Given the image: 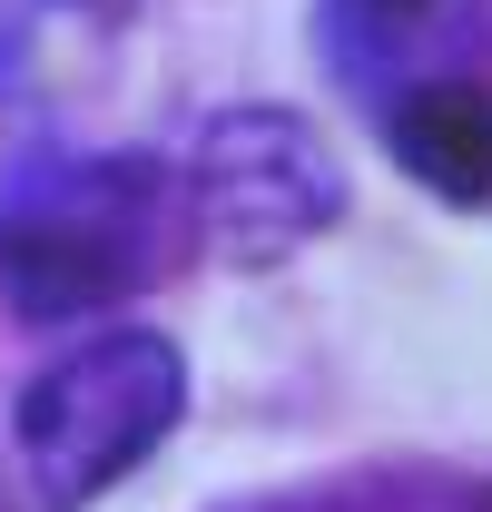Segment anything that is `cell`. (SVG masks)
<instances>
[{"mask_svg": "<svg viewBox=\"0 0 492 512\" xmlns=\"http://www.w3.org/2000/svg\"><path fill=\"white\" fill-rule=\"evenodd\" d=\"M187 237L178 178L148 148H109V158H30L0 188V296L30 325H89L128 306L168 247Z\"/></svg>", "mask_w": 492, "mask_h": 512, "instance_id": "1", "label": "cell"}, {"mask_svg": "<svg viewBox=\"0 0 492 512\" xmlns=\"http://www.w3.org/2000/svg\"><path fill=\"white\" fill-rule=\"evenodd\" d=\"M483 207H492V197H483Z\"/></svg>", "mask_w": 492, "mask_h": 512, "instance_id": "6", "label": "cell"}, {"mask_svg": "<svg viewBox=\"0 0 492 512\" xmlns=\"http://www.w3.org/2000/svg\"><path fill=\"white\" fill-rule=\"evenodd\" d=\"M187 414V355L158 325H99L69 355H50L20 384L10 444L30 473L40 512H89L99 493H119L148 453L178 434Z\"/></svg>", "mask_w": 492, "mask_h": 512, "instance_id": "2", "label": "cell"}, {"mask_svg": "<svg viewBox=\"0 0 492 512\" xmlns=\"http://www.w3.org/2000/svg\"><path fill=\"white\" fill-rule=\"evenodd\" d=\"M30 10H50V0H0V40H20V30H30Z\"/></svg>", "mask_w": 492, "mask_h": 512, "instance_id": "5", "label": "cell"}, {"mask_svg": "<svg viewBox=\"0 0 492 512\" xmlns=\"http://www.w3.org/2000/svg\"><path fill=\"white\" fill-rule=\"evenodd\" d=\"M178 207L227 266H276L345 217V158L296 109H217L178 168Z\"/></svg>", "mask_w": 492, "mask_h": 512, "instance_id": "3", "label": "cell"}, {"mask_svg": "<svg viewBox=\"0 0 492 512\" xmlns=\"http://www.w3.org/2000/svg\"><path fill=\"white\" fill-rule=\"evenodd\" d=\"M30 158H40V138H30V79H20V40H0V188Z\"/></svg>", "mask_w": 492, "mask_h": 512, "instance_id": "4", "label": "cell"}]
</instances>
